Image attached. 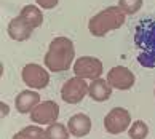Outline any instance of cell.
Instances as JSON below:
<instances>
[{
	"mask_svg": "<svg viewBox=\"0 0 155 139\" xmlns=\"http://www.w3.org/2000/svg\"><path fill=\"white\" fill-rule=\"evenodd\" d=\"M74 74L80 78L96 80L102 74V62L93 56H82L74 64Z\"/></svg>",
	"mask_w": 155,
	"mask_h": 139,
	"instance_id": "52a82bcc",
	"label": "cell"
},
{
	"mask_svg": "<svg viewBox=\"0 0 155 139\" xmlns=\"http://www.w3.org/2000/svg\"><path fill=\"white\" fill-rule=\"evenodd\" d=\"M134 43L141 50L137 62L142 67H155V19H142L137 22Z\"/></svg>",
	"mask_w": 155,
	"mask_h": 139,
	"instance_id": "7a4b0ae2",
	"label": "cell"
},
{
	"mask_svg": "<svg viewBox=\"0 0 155 139\" xmlns=\"http://www.w3.org/2000/svg\"><path fill=\"white\" fill-rule=\"evenodd\" d=\"M45 133H47V139H69L71 137L69 128H66V125L58 123V121L48 125V128L45 130Z\"/></svg>",
	"mask_w": 155,
	"mask_h": 139,
	"instance_id": "2e32d148",
	"label": "cell"
},
{
	"mask_svg": "<svg viewBox=\"0 0 155 139\" xmlns=\"http://www.w3.org/2000/svg\"><path fill=\"white\" fill-rule=\"evenodd\" d=\"M38 7H42L45 10H51V8H54L56 5H58L59 0H35Z\"/></svg>",
	"mask_w": 155,
	"mask_h": 139,
	"instance_id": "d6986e66",
	"label": "cell"
},
{
	"mask_svg": "<svg viewBox=\"0 0 155 139\" xmlns=\"http://www.w3.org/2000/svg\"><path fill=\"white\" fill-rule=\"evenodd\" d=\"M32 31L34 29L21 16H16V18H13L8 22V35L10 38L16 40V42H24V40L31 38Z\"/></svg>",
	"mask_w": 155,
	"mask_h": 139,
	"instance_id": "30bf717a",
	"label": "cell"
},
{
	"mask_svg": "<svg viewBox=\"0 0 155 139\" xmlns=\"http://www.w3.org/2000/svg\"><path fill=\"white\" fill-rule=\"evenodd\" d=\"M13 139H47V133L40 128V125H29L16 133Z\"/></svg>",
	"mask_w": 155,
	"mask_h": 139,
	"instance_id": "9a60e30c",
	"label": "cell"
},
{
	"mask_svg": "<svg viewBox=\"0 0 155 139\" xmlns=\"http://www.w3.org/2000/svg\"><path fill=\"white\" fill-rule=\"evenodd\" d=\"M88 94L93 101H97V102H104L107 101L112 94V86L109 85L107 80L104 78H96L90 83V88H88Z\"/></svg>",
	"mask_w": 155,
	"mask_h": 139,
	"instance_id": "4fadbf2b",
	"label": "cell"
},
{
	"mask_svg": "<svg viewBox=\"0 0 155 139\" xmlns=\"http://www.w3.org/2000/svg\"><path fill=\"white\" fill-rule=\"evenodd\" d=\"M128 134H130V139H146L149 134V126L142 120H137L130 126Z\"/></svg>",
	"mask_w": 155,
	"mask_h": 139,
	"instance_id": "e0dca14e",
	"label": "cell"
},
{
	"mask_svg": "<svg viewBox=\"0 0 155 139\" xmlns=\"http://www.w3.org/2000/svg\"><path fill=\"white\" fill-rule=\"evenodd\" d=\"M40 104V96L37 91H31V90H24L21 91L18 96H16V101H15V106H16V111L19 114H27V112H32L34 109Z\"/></svg>",
	"mask_w": 155,
	"mask_h": 139,
	"instance_id": "7c38bea8",
	"label": "cell"
},
{
	"mask_svg": "<svg viewBox=\"0 0 155 139\" xmlns=\"http://www.w3.org/2000/svg\"><path fill=\"white\" fill-rule=\"evenodd\" d=\"M125 24V13L118 7H109L94 15L88 22V31L94 37H104Z\"/></svg>",
	"mask_w": 155,
	"mask_h": 139,
	"instance_id": "3957f363",
	"label": "cell"
},
{
	"mask_svg": "<svg viewBox=\"0 0 155 139\" xmlns=\"http://www.w3.org/2000/svg\"><path fill=\"white\" fill-rule=\"evenodd\" d=\"M59 117V106L54 101H42L31 112V120L35 125H51Z\"/></svg>",
	"mask_w": 155,
	"mask_h": 139,
	"instance_id": "ba28073f",
	"label": "cell"
},
{
	"mask_svg": "<svg viewBox=\"0 0 155 139\" xmlns=\"http://www.w3.org/2000/svg\"><path fill=\"white\" fill-rule=\"evenodd\" d=\"M0 112H2V117H7V115H8L10 109H8V106L5 102H0Z\"/></svg>",
	"mask_w": 155,
	"mask_h": 139,
	"instance_id": "ffe728a7",
	"label": "cell"
},
{
	"mask_svg": "<svg viewBox=\"0 0 155 139\" xmlns=\"http://www.w3.org/2000/svg\"><path fill=\"white\" fill-rule=\"evenodd\" d=\"M69 133L75 137H83L91 131V118L85 114H75L67 121Z\"/></svg>",
	"mask_w": 155,
	"mask_h": 139,
	"instance_id": "8fae6325",
	"label": "cell"
},
{
	"mask_svg": "<svg viewBox=\"0 0 155 139\" xmlns=\"http://www.w3.org/2000/svg\"><path fill=\"white\" fill-rule=\"evenodd\" d=\"M107 82H109V85H110L112 88L126 91V90L133 88V85L136 82V77H134V74L131 72L128 67L115 66V67H112L110 71H109Z\"/></svg>",
	"mask_w": 155,
	"mask_h": 139,
	"instance_id": "9c48e42d",
	"label": "cell"
},
{
	"mask_svg": "<svg viewBox=\"0 0 155 139\" xmlns=\"http://www.w3.org/2000/svg\"><path fill=\"white\" fill-rule=\"evenodd\" d=\"M19 16L32 29L40 27V26H42V22H43V13L40 11L38 7H35V5H26V7H22L21 11H19Z\"/></svg>",
	"mask_w": 155,
	"mask_h": 139,
	"instance_id": "5bb4252c",
	"label": "cell"
},
{
	"mask_svg": "<svg viewBox=\"0 0 155 139\" xmlns=\"http://www.w3.org/2000/svg\"><path fill=\"white\" fill-rule=\"evenodd\" d=\"M131 115L123 107H115L104 117V128L109 134H120L130 128Z\"/></svg>",
	"mask_w": 155,
	"mask_h": 139,
	"instance_id": "277c9868",
	"label": "cell"
},
{
	"mask_svg": "<svg viewBox=\"0 0 155 139\" xmlns=\"http://www.w3.org/2000/svg\"><path fill=\"white\" fill-rule=\"evenodd\" d=\"M75 58L74 42L67 37H56L50 43L45 55V66L51 72H66Z\"/></svg>",
	"mask_w": 155,
	"mask_h": 139,
	"instance_id": "6da1fadb",
	"label": "cell"
},
{
	"mask_svg": "<svg viewBox=\"0 0 155 139\" xmlns=\"http://www.w3.org/2000/svg\"><path fill=\"white\" fill-rule=\"evenodd\" d=\"M21 77H22V82L34 90H43L50 83V74L35 62H31V64H26L22 67Z\"/></svg>",
	"mask_w": 155,
	"mask_h": 139,
	"instance_id": "5b68a950",
	"label": "cell"
},
{
	"mask_svg": "<svg viewBox=\"0 0 155 139\" xmlns=\"http://www.w3.org/2000/svg\"><path fill=\"white\" fill-rule=\"evenodd\" d=\"M142 0H118V8L125 15H134L141 10Z\"/></svg>",
	"mask_w": 155,
	"mask_h": 139,
	"instance_id": "ac0fdd59",
	"label": "cell"
},
{
	"mask_svg": "<svg viewBox=\"0 0 155 139\" xmlns=\"http://www.w3.org/2000/svg\"><path fill=\"white\" fill-rule=\"evenodd\" d=\"M90 85L85 82V78L72 77L62 85L61 88V98L67 104H78L80 101L87 96Z\"/></svg>",
	"mask_w": 155,
	"mask_h": 139,
	"instance_id": "8992f818",
	"label": "cell"
}]
</instances>
